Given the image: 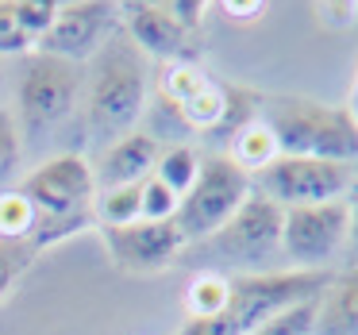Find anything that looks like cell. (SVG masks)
Segmentation results:
<instances>
[{"label":"cell","instance_id":"16","mask_svg":"<svg viewBox=\"0 0 358 335\" xmlns=\"http://www.w3.org/2000/svg\"><path fill=\"white\" fill-rule=\"evenodd\" d=\"M231 304V278L216 270H196L185 285V312L189 320H208L224 316Z\"/></svg>","mask_w":358,"mask_h":335},{"label":"cell","instance_id":"8","mask_svg":"<svg viewBox=\"0 0 358 335\" xmlns=\"http://www.w3.org/2000/svg\"><path fill=\"white\" fill-rule=\"evenodd\" d=\"M255 193L270 197L281 208H312V204L343 201L355 185V173L343 162H320V158H285L250 178Z\"/></svg>","mask_w":358,"mask_h":335},{"label":"cell","instance_id":"19","mask_svg":"<svg viewBox=\"0 0 358 335\" xmlns=\"http://www.w3.org/2000/svg\"><path fill=\"white\" fill-rule=\"evenodd\" d=\"M201 166L204 158L196 155L193 147H185V143H178V147H166L162 155H158V166H155V178L162 181V185H170L173 193L185 201L189 189L196 185V178H201Z\"/></svg>","mask_w":358,"mask_h":335},{"label":"cell","instance_id":"27","mask_svg":"<svg viewBox=\"0 0 358 335\" xmlns=\"http://www.w3.org/2000/svg\"><path fill=\"white\" fill-rule=\"evenodd\" d=\"M20 162V127H16V116L0 108V181L12 178Z\"/></svg>","mask_w":358,"mask_h":335},{"label":"cell","instance_id":"30","mask_svg":"<svg viewBox=\"0 0 358 335\" xmlns=\"http://www.w3.org/2000/svg\"><path fill=\"white\" fill-rule=\"evenodd\" d=\"M220 8H224V16L235 20V24H250V20H262L266 16L262 0H224Z\"/></svg>","mask_w":358,"mask_h":335},{"label":"cell","instance_id":"22","mask_svg":"<svg viewBox=\"0 0 358 335\" xmlns=\"http://www.w3.org/2000/svg\"><path fill=\"white\" fill-rule=\"evenodd\" d=\"M316 308H320V297L316 301H304V304H293V308L278 312L273 320H266L255 335H312V327H316Z\"/></svg>","mask_w":358,"mask_h":335},{"label":"cell","instance_id":"2","mask_svg":"<svg viewBox=\"0 0 358 335\" xmlns=\"http://www.w3.org/2000/svg\"><path fill=\"white\" fill-rule=\"evenodd\" d=\"M150 66L147 55L127 35L108 39L93 58V81L85 93V124L96 139H124L147 112Z\"/></svg>","mask_w":358,"mask_h":335},{"label":"cell","instance_id":"10","mask_svg":"<svg viewBox=\"0 0 358 335\" xmlns=\"http://www.w3.org/2000/svg\"><path fill=\"white\" fill-rule=\"evenodd\" d=\"M112 262L127 273H158L185 255V235L173 220H135L127 227H101Z\"/></svg>","mask_w":358,"mask_h":335},{"label":"cell","instance_id":"9","mask_svg":"<svg viewBox=\"0 0 358 335\" xmlns=\"http://www.w3.org/2000/svg\"><path fill=\"white\" fill-rule=\"evenodd\" d=\"M347 247V197L312 208H285L281 258L289 270H335Z\"/></svg>","mask_w":358,"mask_h":335},{"label":"cell","instance_id":"15","mask_svg":"<svg viewBox=\"0 0 358 335\" xmlns=\"http://www.w3.org/2000/svg\"><path fill=\"white\" fill-rule=\"evenodd\" d=\"M178 112L189 131H224L227 116H231V89L220 85V81H208L201 93H193L185 104H178Z\"/></svg>","mask_w":358,"mask_h":335},{"label":"cell","instance_id":"31","mask_svg":"<svg viewBox=\"0 0 358 335\" xmlns=\"http://www.w3.org/2000/svg\"><path fill=\"white\" fill-rule=\"evenodd\" d=\"M316 8H320V16H324L327 24H335V27L355 24L358 20V4H316Z\"/></svg>","mask_w":358,"mask_h":335},{"label":"cell","instance_id":"20","mask_svg":"<svg viewBox=\"0 0 358 335\" xmlns=\"http://www.w3.org/2000/svg\"><path fill=\"white\" fill-rule=\"evenodd\" d=\"M35 227H39V208H35L20 189L0 193V239L31 243Z\"/></svg>","mask_w":358,"mask_h":335},{"label":"cell","instance_id":"21","mask_svg":"<svg viewBox=\"0 0 358 335\" xmlns=\"http://www.w3.org/2000/svg\"><path fill=\"white\" fill-rule=\"evenodd\" d=\"M208 81L212 78L196 62H166L162 70H158V97L178 108V104H185L193 93H201Z\"/></svg>","mask_w":358,"mask_h":335},{"label":"cell","instance_id":"26","mask_svg":"<svg viewBox=\"0 0 358 335\" xmlns=\"http://www.w3.org/2000/svg\"><path fill=\"white\" fill-rule=\"evenodd\" d=\"M35 250L31 243H12V239H0V297L12 289V281L31 266Z\"/></svg>","mask_w":358,"mask_h":335},{"label":"cell","instance_id":"1","mask_svg":"<svg viewBox=\"0 0 358 335\" xmlns=\"http://www.w3.org/2000/svg\"><path fill=\"white\" fill-rule=\"evenodd\" d=\"M20 193L39 208V227L31 235V250L55 247V243L70 239L85 227H96L93 201L101 189H96L93 162L78 150H66V155L39 162L20 181Z\"/></svg>","mask_w":358,"mask_h":335},{"label":"cell","instance_id":"3","mask_svg":"<svg viewBox=\"0 0 358 335\" xmlns=\"http://www.w3.org/2000/svg\"><path fill=\"white\" fill-rule=\"evenodd\" d=\"M281 235H285V208L270 197L250 193V201L201 243H189L178 262L216 273H266L273 258H281Z\"/></svg>","mask_w":358,"mask_h":335},{"label":"cell","instance_id":"17","mask_svg":"<svg viewBox=\"0 0 358 335\" xmlns=\"http://www.w3.org/2000/svg\"><path fill=\"white\" fill-rule=\"evenodd\" d=\"M227 158H231L239 170H247L250 178H255V173H262L266 166L278 162V158H281V147H278V139H273L270 127H266L262 120H255V124H247V127H243V131L231 139V155H227Z\"/></svg>","mask_w":358,"mask_h":335},{"label":"cell","instance_id":"24","mask_svg":"<svg viewBox=\"0 0 358 335\" xmlns=\"http://www.w3.org/2000/svg\"><path fill=\"white\" fill-rule=\"evenodd\" d=\"M35 39L20 27V16H16V0H0V58L8 55H31Z\"/></svg>","mask_w":358,"mask_h":335},{"label":"cell","instance_id":"13","mask_svg":"<svg viewBox=\"0 0 358 335\" xmlns=\"http://www.w3.org/2000/svg\"><path fill=\"white\" fill-rule=\"evenodd\" d=\"M158 139L150 131H131L124 139L108 143V150L101 155V162L93 166L96 189H120V185H143L158 166Z\"/></svg>","mask_w":358,"mask_h":335},{"label":"cell","instance_id":"18","mask_svg":"<svg viewBox=\"0 0 358 335\" xmlns=\"http://www.w3.org/2000/svg\"><path fill=\"white\" fill-rule=\"evenodd\" d=\"M96 227H127L143 220V185H120V189H101L93 201Z\"/></svg>","mask_w":358,"mask_h":335},{"label":"cell","instance_id":"4","mask_svg":"<svg viewBox=\"0 0 358 335\" xmlns=\"http://www.w3.org/2000/svg\"><path fill=\"white\" fill-rule=\"evenodd\" d=\"M258 120L273 131L285 158L343 166L358 158V124L347 108H327L308 97H258Z\"/></svg>","mask_w":358,"mask_h":335},{"label":"cell","instance_id":"32","mask_svg":"<svg viewBox=\"0 0 358 335\" xmlns=\"http://www.w3.org/2000/svg\"><path fill=\"white\" fill-rule=\"evenodd\" d=\"M347 112H350V120L358 124V73H355V85H350V97H347Z\"/></svg>","mask_w":358,"mask_h":335},{"label":"cell","instance_id":"23","mask_svg":"<svg viewBox=\"0 0 358 335\" xmlns=\"http://www.w3.org/2000/svg\"><path fill=\"white\" fill-rule=\"evenodd\" d=\"M58 12H62V4H58V0H16L20 27H24V31L35 39V47H39V43L47 39V31L58 24Z\"/></svg>","mask_w":358,"mask_h":335},{"label":"cell","instance_id":"5","mask_svg":"<svg viewBox=\"0 0 358 335\" xmlns=\"http://www.w3.org/2000/svg\"><path fill=\"white\" fill-rule=\"evenodd\" d=\"M335 270H266V273H235L231 278V304L224 320L231 335H255L266 320L293 304L316 301L327 289Z\"/></svg>","mask_w":358,"mask_h":335},{"label":"cell","instance_id":"33","mask_svg":"<svg viewBox=\"0 0 358 335\" xmlns=\"http://www.w3.org/2000/svg\"><path fill=\"white\" fill-rule=\"evenodd\" d=\"M0 85H4V66H0Z\"/></svg>","mask_w":358,"mask_h":335},{"label":"cell","instance_id":"28","mask_svg":"<svg viewBox=\"0 0 358 335\" xmlns=\"http://www.w3.org/2000/svg\"><path fill=\"white\" fill-rule=\"evenodd\" d=\"M162 8L170 12V20L185 35H196V27L204 24V16H208V4H201V0H170V4H162Z\"/></svg>","mask_w":358,"mask_h":335},{"label":"cell","instance_id":"29","mask_svg":"<svg viewBox=\"0 0 358 335\" xmlns=\"http://www.w3.org/2000/svg\"><path fill=\"white\" fill-rule=\"evenodd\" d=\"M358 266V185L347 193V247H343V270Z\"/></svg>","mask_w":358,"mask_h":335},{"label":"cell","instance_id":"11","mask_svg":"<svg viewBox=\"0 0 358 335\" xmlns=\"http://www.w3.org/2000/svg\"><path fill=\"white\" fill-rule=\"evenodd\" d=\"M112 31V4H62L58 24L47 31V39L35 50L66 58V62H85L104 50V35Z\"/></svg>","mask_w":358,"mask_h":335},{"label":"cell","instance_id":"7","mask_svg":"<svg viewBox=\"0 0 358 335\" xmlns=\"http://www.w3.org/2000/svg\"><path fill=\"white\" fill-rule=\"evenodd\" d=\"M78 66L66 62V58L43 55V50H31L24 58V73H20V124H24V131H55L78 108Z\"/></svg>","mask_w":358,"mask_h":335},{"label":"cell","instance_id":"12","mask_svg":"<svg viewBox=\"0 0 358 335\" xmlns=\"http://www.w3.org/2000/svg\"><path fill=\"white\" fill-rule=\"evenodd\" d=\"M120 8H124L127 39L147 58H158L162 66L166 62H193V55H196L193 35L181 31L162 4H120Z\"/></svg>","mask_w":358,"mask_h":335},{"label":"cell","instance_id":"14","mask_svg":"<svg viewBox=\"0 0 358 335\" xmlns=\"http://www.w3.org/2000/svg\"><path fill=\"white\" fill-rule=\"evenodd\" d=\"M312 335H358V266L335 270V278L327 281Z\"/></svg>","mask_w":358,"mask_h":335},{"label":"cell","instance_id":"25","mask_svg":"<svg viewBox=\"0 0 358 335\" xmlns=\"http://www.w3.org/2000/svg\"><path fill=\"white\" fill-rule=\"evenodd\" d=\"M178 208H181V197L150 173V178L143 181V220H173Z\"/></svg>","mask_w":358,"mask_h":335},{"label":"cell","instance_id":"6","mask_svg":"<svg viewBox=\"0 0 358 335\" xmlns=\"http://www.w3.org/2000/svg\"><path fill=\"white\" fill-rule=\"evenodd\" d=\"M255 185H250V173L239 170L227 155H208L201 166V178L189 189V197L181 201L173 224L181 227L185 243H201L208 235H216L243 204L250 201Z\"/></svg>","mask_w":358,"mask_h":335}]
</instances>
